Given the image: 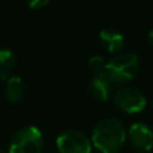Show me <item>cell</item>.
I'll return each mask as SVG.
<instances>
[{"label":"cell","mask_w":153,"mask_h":153,"mask_svg":"<svg viewBox=\"0 0 153 153\" xmlns=\"http://www.w3.org/2000/svg\"><path fill=\"white\" fill-rule=\"evenodd\" d=\"M59 153H91V141L82 132L66 130L56 138Z\"/></svg>","instance_id":"5"},{"label":"cell","mask_w":153,"mask_h":153,"mask_svg":"<svg viewBox=\"0 0 153 153\" xmlns=\"http://www.w3.org/2000/svg\"><path fill=\"white\" fill-rule=\"evenodd\" d=\"M15 66V54L8 48L0 50V79L7 81L11 76V70Z\"/></svg>","instance_id":"10"},{"label":"cell","mask_w":153,"mask_h":153,"mask_svg":"<svg viewBox=\"0 0 153 153\" xmlns=\"http://www.w3.org/2000/svg\"><path fill=\"white\" fill-rule=\"evenodd\" d=\"M0 153H7L5 151H3V149H0Z\"/></svg>","instance_id":"14"},{"label":"cell","mask_w":153,"mask_h":153,"mask_svg":"<svg viewBox=\"0 0 153 153\" xmlns=\"http://www.w3.org/2000/svg\"><path fill=\"white\" fill-rule=\"evenodd\" d=\"M100 42L109 53H118L125 46V38L114 30H102L100 32Z\"/></svg>","instance_id":"8"},{"label":"cell","mask_w":153,"mask_h":153,"mask_svg":"<svg viewBox=\"0 0 153 153\" xmlns=\"http://www.w3.org/2000/svg\"><path fill=\"white\" fill-rule=\"evenodd\" d=\"M43 136L36 126H26L12 136L8 153H42Z\"/></svg>","instance_id":"3"},{"label":"cell","mask_w":153,"mask_h":153,"mask_svg":"<svg viewBox=\"0 0 153 153\" xmlns=\"http://www.w3.org/2000/svg\"><path fill=\"white\" fill-rule=\"evenodd\" d=\"M130 144L140 152H148L153 148V132L145 124L136 122L129 128Z\"/></svg>","instance_id":"6"},{"label":"cell","mask_w":153,"mask_h":153,"mask_svg":"<svg viewBox=\"0 0 153 153\" xmlns=\"http://www.w3.org/2000/svg\"><path fill=\"white\" fill-rule=\"evenodd\" d=\"M105 61H103L102 56L100 55H93L89 59V69L93 71V74H101V73L105 71Z\"/></svg>","instance_id":"11"},{"label":"cell","mask_w":153,"mask_h":153,"mask_svg":"<svg viewBox=\"0 0 153 153\" xmlns=\"http://www.w3.org/2000/svg\"><path fill=\"white\" fill-rule=\"evenodd\" d=\"M48 1L50 0H26V4L32 10H39V8H43L45 5H47Z\"/></svg>","instance_id":"12"},{"label":"cell","mask_w":153,"mask_h":153,"mask_svg":"<svg viewBox=\"0 0 153 153\" xmlns=\"http://www.w3.org/2000/svg\"><path fill=\"white\" fill-rule=\"evenodd\" d=\"M146 40H148V43L151 46H153V30L148 32V35H146Z\"/></svg>","instance_id":"13"},{"label":"cell","mask_w":153,"mask_h":153,"mask_svg":"<svg viewBox=\"0 0 153 153\" xmlns=\"http://www.w3.org/2000/svg\"><path fill=\"white\" fill-rule=\"evenodd\" d=\"M113 101L120 110L129 114L140 113L146 106V97L143 91L132 86H122L114 93Z\"/></svg>","instance_id":"4"},{"label":"cell","mask_w":153,"mask_h":153,"mask_svg":"<svg viewBox=\"0 0 153 153\" xmlns=\"http://www.w3.org/2000/svg\"><path fill=\"white\" fill-rule=\"evenodd\" d=\"M5 98L11 103H18L24 97V82L19 75H11L5 81L4 87Z\"/></svg>","instance_id":"9"},{"label":"cell","mask_w":153,"mask_h":153,"mask_svg":"<svg viewBox=\"0 0 153 153\" xmlns=\"http://www.w3.org/2000/svg\"><path fill=\"white\" fill-rule=\"evenodd\" d=\"M140 61L134 53H120L106 63L105 75L114 85H125L138 73Z\"/></svg>","instance_id":"2"},{"label":"cell","mask_w":153,"mask_h":153,"mask_svg":"<svg viewBox=\"0 0 153 153\" xmlns=\"http://www.w3.org/2000/svg\"><path fill=\"white\" fill-rule=\"evenodd\" d=\"M126 129L117 118L101 120L91 133V145L101 153H116L126 141Z\"/></svg>","instance_id":"1"},{"label":"cell","mask_w":153,"mask_h":153,"mask_svg":"<svg viewBox=\"0 0 153 153\" xmlns=\"http://www.w3.org/2000/svg\"><path fill=\"white\" fill-rule=\"evenodd\" d=\"M89 89L91 95L98 101H108L111 93V82L108 79L105 73L94 74L90 81Z\"/></svg>","instance_id":"7"}]
</instances>
